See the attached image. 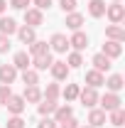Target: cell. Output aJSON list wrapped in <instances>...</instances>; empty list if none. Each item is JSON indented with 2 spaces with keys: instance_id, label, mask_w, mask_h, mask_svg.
Returning <instances> with one entry per match:
<instances>
[{
  "instance_id": "15",
  "label": "cell",
  "mask_w": 125,
  "mask_h": 128,
  "mask_svg": "<svg viewBox=\"0 0 125 128\" xmlns=\"http://www.w3.org/2000/svg\"><path fill=\"white\" fill-rule=\"evenodd\" d=\"M66 25H69V27H71V30H78V27H81V25H83V17L78 15V12H71V15L66 17Z\"/></svg>"
},
{
  "instance_id": "20",
  "label": "cell",
  "mask_w": 125,
  "mask_h": 128,
  "mask_svg": "<svg viewBox=\"0 0 125 128\" xmlns=\"http://www.w3.org/2000/svg\"><path fill=\"white\" fill-rule=\"evenodd\" d=\"M34 66H37L39 72H42V69H47V66H52V57H49V52H47V54H39V57H37V64H34Z\"/></svg>"
},
{
  "instance_id": "30",
  "label": "cell",
  "mask_w": 125,
  "mask_h": 128,
  "mask_svg": "<svg viewBox=\"0 0 125 128\" xmlns=\"http://www.w3.org/2000/svg\"><path fill=\"white\" fill-rule=\"evenodd\" d=\"M59 5H62V10H64V12H66V10L71 12V10L76 8V0H59Z\"/></svg>"
},
{
  "instance_id": "23",
  "label": "cell",
  "mask_w": 125,
  "mask_h": 128,
  "mask_svg": "<svg viewBox=\"0 0 125 128\" xmlns=\"http://www.w3.org/2000/svg\"><path fill=\"white\" fill-rule=\"evenodd\" d=\"M20 32V40L22 42H34V30L32 27H22V30H17Z\"/></svg>"
},
{
  "instance_id": "22",
  "label": "cell",
  "mask_w": 125,
  "mask_h": 128,
  "mask_svg": "<svg viewBox=\"0 0 125 128\" xmlns=\"http://www.w3.org/2000/svg\"><path fill=\"white\" fill-rule=\"evenodd\" d=\"M106 34H108V37H113V42H120V40L125 37V34H123V30H120L118 25H113V27H108V32H106Z\"/></svg>"
},
{
  "instance_id": "16",
  "label": "cell",
  "mask_w": 125,
  "mask_h": 128,
  "mask_svg": "<svg viewBox=\"0 0 125 128\" xmlns=\"http://www.w3.org/2000/svg\"><path fill=\"white\" fill-rule=\"evenodd\" d=\"M86 81H88L91 86H101V84H103V74L93 69V72H88V74H86Z\"/></svg>"
},
{
  "instance_id": "27",
  "label": "cell",
  "mask_w": 125,
  "mask_h": 128,
  "mask_svg": "<svg viewBox=\"0 0 125 128\" xmlns=\"http://www.w3.org/2000/svg\"><path fill=\"white\" fill-rule=\"evenodd\" d=\"M54 108H57V104H54V98H47V101H44V104L39 106V113H52Z\"/></svg>"
},
{
  "instance_id": "12",
  "label": "cell",
  "mask_w": 125,
  "mask_h": 128,
  "mask_svg": "<svg viewBox=\"0 0 125 128\" xmlns=\"http://www.w3.org/2000/svg\"><path fill=\"white\" fill-rule=\"evenodd\" d=\"M120 42H106V47H103V54L106 57H120Z\"/></svg>"
},
{
  "instance_id": "34",
  "label": "cell",
  "mask_w": 125,
  "mask_h": 128,
  "mask_svg": "<svg viewBox=\"0 0 125 128\" xmlns=\"http://www.w3.org/2000/svg\"><path fill=\"white\" fill-rule=\"evenodd\" d=\"M57 94H59V86H57V84H49V86H47V96H49V98H54Z\"/></svg>"
},
{
  "instance_id": "3",
  "label": "cell",
  "mask_w": 125,
  "mask_h": 128,
  "mask_svg": "<svg viewBox=\"0 0 125 128\" xmlns=\"http://www.w3.org/2000/svg\"><path fill=\"white\" fill-rule=\"evenodd\" d=\"M101 104H103V108H108V111H115V108H120V98L115 94H106L101 98Z\"/></svg>"
},
{
  "instance_id": "26",
  "label": "cell",
  "mask_w": 125,
  "mask_h": 128,
  "mask_svg": "<svg viewBox=\"0 0 125 128\" xmlns=\"http://www.w3.org/2000/svg\"><path fill=\"white\" fill-rule=\"evenodd\" d=\"M64 96H66L69 101H71V98H76V96H78V86H76V84H69V86L64 89Z\"/></svg>"
},
{
  "instance_id": "5",
  "label": "cell",
  "mask_w": 125,
  "mask_h": 128,
  "mask_svg": "<svg viewBox=\"0 0 125 128\" xmlns=\"http://www.w3.org/2000/svg\"><path fill=\"white\" fill-rule=\"evenodd\" d=\"M0 32L2 34H12V32H17V25L12 17H0Z\"/></svg>"
},
{
  "instance_id": "21",
  "label": "cell",
  "mask_w": 125,
  "mask_h": 128,
  "mask_svg": "<svg viewBox=\"0 0 125 128\" xmlns=\"http://www.w3.org/2000/svg\"><path fill=\"white\" fill-rule=\"evenodd\" d=\"M25 98L34 104V101H39V98H42V94H39V89H37V86H27V91H25Z\"/></svg>"
},
{
  "instance_id": "39",
  "label": "cell",
  "mask_w": 125,
  "mask_h": 128,
  "mask_svg": "<svg viewBox=\"0 0 125 128\" xmlns=\"http://www.w3.org/2000/svg\"><path fill=\"white\" fill-rule=\"evenodd\" d=\"M2 10H5V0H0V15H2Z\"/></svg>"
},
{
  "instance_id": "7",
  "label": "cell",
  "mask_w": 125,
  "mask_h": 128,
  "mask_svg": "<svg viewBox=\"0 0 125 128\" xmlns=\"http://www.w3.org/2000/svg\"><path fill=\"white\" fill-rule=\"evenodd\" d=\"M52 74H54L57 79H66V74H69L66 62H52Z\"/></svg>"
},
{
  "instance_id": "32",
  "label": "cell",
  "mask_w": 125,
  "mask_h": 128,
  "mask_svg": "<svg viewBox=\"0 0 125 128\" xmlns=\"http://www.w3.org/2000/svg\"><path fill=\"white\" fill-rule=\"evenodd\" d=\"M69 64H71V66H81V54H78V52L69 54Z\"/></svg>"
},
{
  "instance_id": "6",
  "label": "cell",
  "mask_w": 125,
  "mask_h": 128,
  "mask_svg": "<svg viewBox=\"0 0 125 128\" xmlns=\"http://www.w3.org/2000/svg\"><path fill=\"white\" fill-rule=\"evenodd\" d=\"M69 44H74L76 49H86V47H88V37H86L83 32H78V30H76V34L69 40Z\"/></svg>"
},
{
  "instance_id": "37",
  "label": "cell",
  "mask_w": 125,
  "mask_h": 128,
  "mask_svg": "<svg viewBox=\"0 0 125 128\" xmlns=\"http://www.w3.org/2000/svg\"><path fill=\"white\" fill-rule=\"evenodd\" d=\"M34 2H37V8H39V10H44V8L52 5V0H34Z\"/></svg>"
},
{
  "instance_id": "4",
  "label": "cell",
  "mask_w": 125,
  "mask_h": 128,
  "mask_svg": "<svg viewBox=\"0 0 125 128\" xmlns=\"http://www.w3.org/2000/svg\"><path fill=\"white\" fill-rule=\"evenodd\" d=\"M5 106H7L12 113H22V108H25V98H22V96H10Z\"/></svg>"
},
{
  "instance_id": "29",
  "label": "cell",
  "mask_w": 125,
  "mask_h": 128,
  "mask_svg": "<svg viewBox=\"0 0 125 128\" xmlns=\"http://www.w3.org/2000/svg\"><path fill=\"white\" fill-rule=\"evenodd\" d=\"M57 118H59V121H66V118H71V108H69V106L59 108V111H57Z\"/></svg>"
},
{
  "instance_id": "13",
  "label": "cell",
  "mask_w": 125,
  "mask_h": 128,
  "mask_svg": "<svg viewBox=\"0 0 125 128\" xmlns=\"http://www.w3.org/2000/svg\"><path fill=\"white\" fill-rule=\"evenodd\" d=\"M93 64H96V72H106V69H110V59L106 57V54H96Z\"/></svg>"
},
{
  "instance_id": "17",
  "label": "cell",
  "mask_w": 125,
  "mask_h": 128,
  "mask_svg": "<svg viewBox=\"0 0 125 128\" xmlns=\"http://www.w3.org/2000/svg\"><path fill=\"white\" fill-rule=\"evenodd\" d=\"M88 121L93 123V128H96V126H103V123H106V113H103V111H91Z\"/></svg>"
},
{
  "instance_id": "18",
  "label": "cell",
  "mask_w": 125,
  "mask_h": 128,
  "mask_svg": "<svg viewBox=\"0 0 125 128\" xmlns=\"http://www.w3.org/2000/svg\"><path fill=\"white\" fill-rule=\"evenodd\" d=\"M108 89H113V91H120V89H123V76H120V74H113V76L108 79Z\"/></svg>"
},
{
  "instance_id": "28",
  "label": "cell",
  "mask_w": 125,
  "mask_h": 128,
  "mask_svg": "<svg viewBox=\"0 0 125 128\" xmlns=\"http://www.w3.org/2000/svg\"><path fill=\"white\" fill-rule=\"evenodd\" d=\"M7 98H10V86L2 84L0 86V104H7Z\"/></svg>"
},
{
  "instance_id": "11",
  "label": "cell",
  "mask_w": 125,
  "mask_h": 128,
  "mask_svg": "<svg viewBox=\"0 0 125 128\" xmlns=\"http://www.w3.org/2000/svg\"><path fill=\"white\" fill-rule=\"evenodd\" d=\"M81 101H83V106H93L96 101H98V94L93 91V86L86 89V91H81Z\"/></svg>"
},
{
  "instance_id": "38",
  "label": "cell",
  "mask_w": 125,
  "mask_h": 128,
  "mask_svg": "<svg viewBox=\"0 0 125 128\" xmlns=\"http://www.w3.org/2000/svg\"><path fill=\"white\" fill-rule=\"evenodd\" d=\"M39 128H57V126H54V121H42Z\"/></svg>"
},
{
  "instance_id": "8",
  "label": "cell",
  "mask_w": 125,
  "mask_h": 128,
  "mask_svg": "<svg viewBox=\"0 0 125 128\" xmlns=\"http://www.w3.org/2000/svg\"><path fill=\"white\" fill-rule=\"evenodd\" d=\"M25 22H27L30 27L42 25V12H39V10H27V12H25Z\"/></svg>"
},
{
  "instance_id": "35",
  "label": "cell",
  "mask_w": 125,
  "mask_h": 128,
  "mask_svg": "<svg viewBox=\"0 0 125 128\" xmlns=\"http://www.w3.org/2000/svg\"><path fill=\"white\" fill-rule=\"evenodd\" d=\"M10 49V40L7 37H0V52H7Z\"/></svg>"
},
{
  "instance_id": "36",
  "label": "cell",
  "mask_w": 125,
  "mask_h": 128,
  "mask_svg": "<svg viewBox=\"0 0 125 128\" xmlns=\"http://www.w3.org/2000/svg\"><path fill=\"white\" fill-rule=\"evenodd\" d=\"M62 128H78V126L74 118H66V121H62Z\"/></svg>"
},
{
  "instance_id": "19",
  "label": "cell",
  "mask_w": 125,
  "mask_h": 128,
  "mask_svg": "<svg viewBox=\"0 0 125 128\" xmlns=\"http://www.w3.org/2000/svg\"><path fill=\"white\" fill-rule=\"evenodd\" d=\"M32 54H37V57H39V54H47L49 52V47H47V42H37V40H34V42H32Z\"/></svg>"
},
{
  "instance_id": "10",
  "label": "cell",
  "mask_w": 125,
  "mask_h": 128,
  "mask_svg": "<svg viewBox=\"0 0 125 128\" xmlns=\"http://www.w3.org/2000/svg\"><path fill=\"white\" fill-rule=\"evenodd\" d=\"M88 10H91L93 17H101V15H106V2H103V0H91Z\"/></svg>"
},
{
  "instance_id": "2",
  "label": "cell",
  "mask_w": 125,
  "mask_h": 128,
  "mask_svg": "<svg viewBox=\"0 0 125 128\" xmlns=\"http://www.w3.org/2000/svg\"><path fill=\"white\" fill-rule=\"evenodd\" d=\"M106 12H108V17L113 20V22H120V20L125 17V10H123V5H120V2H115V5L106 8Z\"/></svg>"
},
{
  "instance_id": "1",
  "label": "cell",
  "mask_w": 125,
  "mask_h": 128,
  "mask_svg": "<svg viewBox=\"0 0 125 128\" xmlns=\"http://www.w3.org/2000/svg\"><path fill=\"white\" fill-rule=\"evenodd\" d=\"M15 76H17V69L12 64H2V66H0V81H2V84L15 81Z\"/></svg>"
},
{
  "instance_id": "31",
  "label": "cell",
  "mask_w": 125,
  "mask_h": 128,
  "mask_svg": "<svg viewBox=\"0 0 125 128\" xmlns=\"http://www.w3.org/2000/svg\"><path fill=\"white\" fill-rule=\"evenodd\" d=\"M7 128H25V123H22V118H20V116H15V118H10V121H7Z\"/></svg>"
},
{
  "instance_id": "9",
  "label": "cell",
  "mask_w": 125,
  "mask_h": 128,
  "mask_svg": "<svg viewBox=\"0 0 125 128\" xmlns=\"http://www.w3.org/2000/svg\"><path fill=\"white\" fill-rule=\"evenodd\" d=\"M52 47L57 49V52H66V47H69V40H66L64 34H59V32H57V34L52 37Z\"/></svg>"
},
{
  "instance_id": "25",
  "label": "cell",
  "mask_w": 125,
  "mask_h": 128,
  "mask_svg": "<svg viewBox=\"0 0 125 128\" xmlns=\"http://www.w3.org/2000/svg\"><path fill=\"white\" fill-rule=\"evenodd\" d=\"M123 118H125V113L120 111V108H115L113 116H110V123H113V126H123Z\"/></svg>"
},
{
  "instance_id": "24",
  "label": "cell",
  "mask_w": 125,
  "mask_h": 128,
  "mask_svg": "<svg viewBox=\"0 0 125 128\" xmlns=\"http://www.w3.org/2000/svg\"><path fill=\"white\" fill-rule=\"evenodd\" d=\"M22 81H25L27 86H34V84H37V72H30V69H25V74H22Z\"/></svg>"
},
{
  "instance_id": "33",
  "label": "cell",
  "mask_w": 125,
  "mask_h": 128,
  "mask_svg": "<svg viewBox=\"0 0 125 128\" xmlns=\"http://www.w3.org/2000/svg\"><path fill=\"white\" fill-rule=\"evenodd\" d=\"M10 2H12V8H17V10H25L30 5V0H10Z\"/></svg>"
},
{
  "instance_id": "14",
  "label": "cell",
  "mask_w": 125,
  "mask_h": 128,
  "mask_svg": "<svg viewBox=\"0 0 125 128\" xmlns=\"http://www.w3.org/2000/svg\"><path fill=\"white\" fill-rule=\"evenodd\" d=\"M12 66H15V69H27V66H30V57H27V52H17Z\"/></svg>"
},
{
  "instance_id": "40",
  "label": "cell",
  "mask_w": 125,
  "mask_h": 128,
  "mask_svg": "<svg viewBox=\"0 0 125 128\" xmlns=\"http://www.w3.org/2000/svg\"><path fill=\"white\" fill-rule=\"evenodd\" d=\"M91 128H93V126H91Z\"/></svg>"
}]
</instances>
